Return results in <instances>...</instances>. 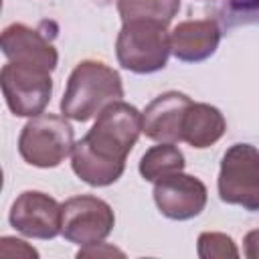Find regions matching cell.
Masks as SVG:
<instances>
[{
    "label": "cell",
    "instance_id": "6da1fadb",
    "mask_svg": "<svg viewBox=\"0 0 259 259\" xmlns=\"http://www.w3.org/2000/svg\"><path fill=\"white\" fill-rule=\"evenodd\" d=\"M142 134V111L123 99L107 105L73 146V172L89 186H109L125 170V158Z\"/></svg>",
    "mask_w": 259,
    "mask_h": 259
},
{
    "label": "cell",
    "instance_id": "7a4b0ae2",
    "mask_svg": "<svg viewBox=\"0 0 259 259\" xmlns=\"http://www.w3.org/2000/svg\"><path fill=\"white\" fill-rule=\"evenodd\" d=\"M123 97L119 73L101 61H81L69 75L61 99V113L73 121L97 117L107 105Z\"/></svg>",
    "mask_w": 259,
    "mask_h": 259
},
{
    "label": "cell",
    "instance_id": "3957f363",
    "mask_svg": "<svg viewBox=\"0 0 259 259\" xmlns=\"http://www.w3.org/2000/svg\"><path fill=\"white\" fill-rule=\"evenodd\" d=\"M168 24L158 20H127L115 40V55L123 69L132 73H156L170 57Z\"/></svg>",
    "mask_w": 259,
    "mask_h": 259
},
{
    "label": "cell",
    "instance_id": "277c9868",
    "mask_svg": "<svg viewBox=\"0 0 259 259\" xmlns=\"http://www.w3.org/2000/svg\"><path fill=\"white\" fill-rule=\"evenodd\" d=\"M75 146V134L65 115L40 113L30 117L18 138L22 160L36 168H55Z\"/></svg>",
    "mask_w": 259,
    "mask_h": 259
},
{
    "label": "cell",
    "instance_id": "5b68a950",
    "mask_svg": "<svg viewBox=\"0 0 259 259\" xmlns=\"http://www.w3.org/2000/svg\"><path fill=\"white\" fill-rule=\"evenodd\" d=\"M217 186L223 202L259 210V150L251 144H233L223 154Z\"/></svg>",
    "mask_w": 259,
    "mask_h": 259
},
{
    "label": "cell",
    "instance_id": "8992f818",
    "mask_svg": "<svg viewBox=\"0 0 259 259\" xmlns=\"http://www.w3.org/2000/svg\"><path fill=\"white\" fill-rule=\"evenodd\" d=\"M0 85L8 109L18 117L40 115L53 95L51 71L32 65L8 61L2 67Z\"/></svg>",
    "mask_w": 259,
    "mask_h": 259
},
{
    "label": "cell",
    "instance_id": "52a82bcc",
    "mask_svg": "<svg viewBox=\"0 0 259 259\" xmlns=\"http://www.w3.org/2000/svg\"><path fill=\"white\" fill-rule=\"evenodd\" d=\"M115 214L111 206L91 194L71 196L63 202L61 235L79 247L105 241L113 231Z\"/></svg>",
    "mask_w": 259,
    "mask_h": 259
},
{
    "label": "cell",
    "instance_id": "ba28073f",
    "mask_svg": "<svg viewBox=\"0 0 259 259\" xmlns=\"http://www.w3.org/2000/svg\"><path fill=\"white\" fill-rule=\"evenodd\" d=\"M63 204L40 190H24L10 206V225L30 239H55L61 235Z\"/></svg>",
    "mask_w": 259,
    "mask_h": 259
},
{
    "label": "cell",
    "instance_id": "9c48e42d",
    "mask_svg": "<svg viewBox=\"0 0 259 259\" xmlns=\"http://www.w3.org/2000/svg\"><path fill=\"white\" fill-rule=\"evenodd\" d=\"M206 186L196 176L172 172L154 182V202L158 210L172 221H188L198 217L206 206Z\"/></svg>",
    "mask_w": 259,
    "mask_h": 259
},
{
    "label": "cell",
    "instance_id": "30bf717a",
    "mask_svg": "<svg viewBox=\"0 0 259 259\" xmlns=\"http://www.w3.org/2000/svg\"><path fill=\"white\" fill-rule=\"evenodd\" d=\"M190 103L186 93H160L142 111V134L152 142H182V121Z\"/></svg>",
    "mask_w": 259,
    "mask_h": 259
},
{
    "label": "cell",
    "instance_id": "8fae6325",
    "mask_svg": "<svg viewBox=\"0 0 259 259\" xmlns=\"http://www.w3.org/2000/svg\"><path fill=\"white\" fill-rule=\"evenodd\" d=\"M2 53L10 63L32 65L55 71L59 63L57 49L34 28L14 22L2 32Z\"/></svg>",
    "mask_w": 259,
    "mask_h": 259
},
{
    "label": "cell",
    "instance_id": "7c38bea8",
    "mask_svg": "<svg viewBox=\"0 0 259 259\" xmlns=\"http://www.w3.org/2000/svg\"><path fill=\"white\" fill-rule=\"evenodd\" d=\"M221 42V28L210 18L184 20L170 30V49L178 61L198 63L214 55Z\"/></svg>",
    "mask_w": 259,
    "mask_h": 259
},
{
    "label": "cell",
    "instance_id": "4fadbf2b",
    "mask_svg": "<svg viewBox=\"0 0 259 259\" xmlns=\"http://www.w3.org/2000/svg\"><path fill=\"white\" fill-rule=\"evenodd\" d=\"M227 130V121L221 113L210 103H190L186 109L184 121H182V142L188 146L202 150L212 144H217Z\"/></svg>",
    "mask_w": 259,
    "mask_h": 259
},
{
    "label": "cell",
    "instance_id": "5bb4252c",
    "mask_svg": "<svg viewBox=\"0 0 259 259\" xmlns=\"http://www.w3.org/2000/svg\"><path fill=\"white\" fill-rule=\"evenodd\" d=\"M184 154L176 144L170 142H158L150 150L144 152L140 160V174L148 182H156L172 172L184 170Z\"/></svg>",
    "mask_w": 259,
    "mask_h": 259
},
{
    "label": "cell",
    "instance_id": "9a60e30c",
    "mask_svg": "<svg viewBox=\"0 0 259 259\" xmlns=\"http://www.w3.org/2000/svg\"><path fill=\"white\" fill-rule=\"evenodd\" d=\"M180 10V0H117V12L127 20H158L168 24Z\"/></svg>",
    "mask_w": 259,
    "mask_h": 259
},
{
    "label": "cell",
    "instance_id": "2e32d148",
    "mask_svg": "<svg viewBox=\"0 0 259 259\" xmlns=\"http://www.w3.org/2000/svg\"><path fill=\"white\" fill-rule=\"evenodd\" d=\"M196 253L200 259H235L239 257V249L235 241L225 233L206 231L198 235Z\"/></svg>",
    "mask_w": 259,
    "mask_h": 259
},
{
    "label": "cell",
    "instance_id": "e0dca14e",
    "mask_svg": "<svg viewBox=\"0 0 259 259\" xmlns=\"http://www.w3.org/2000/svg\"><path fill=\"white\" fill-rule=\"evenodd\" d=\"M0 257H38V251L16 237L0 239Z\"/></svg>",
    "mask_w": 259,
    "mask_h": 259
},
{
    "label": "cell",
    "instance_id": "ac0fdd59",
    "mask_svg": "<svg viewBox=\"0 0 259 259\" xmlns=\"http://www.w3.org/2000/svg\"><path fill=\"white\" fill-rule=\"evenodd\" d=\"M125 253L109 243H91V245H83L79 251H77V257H123Z\"/></svg>",
    "mask_w": 259,
    "mask_h": 259
},
{
    "label": "cell",
    "instance_id": "d6986e66",
    "mask_svg": "<svg viewBox=\"0 0 259 259\" xmlns=\"http://www.w3.org/2000/svg\"><path fill=\"white\" fill-rule=\"evenodd\" d=\"M243 247H245V257L249 259H259V229L249 231L243 239Z\"/></svg>",
    "mask_w": 259,
    "mask_h": 259
},
{
    "label": "cell",
    "instance_id": "ffe728a7",
    "mask_svg": "<svg viewBox=\"0 0 259 259\" xmlns=\"http://www.w3.org/2000/svg\"><path fill=\"white\" fill-rule=\"evenodd\" d=\"M233 6H237V8H257L259 0H233Z\"/></svg>",
    "mask_w": 259,
    "mask_h": 259
}]
</instances>
